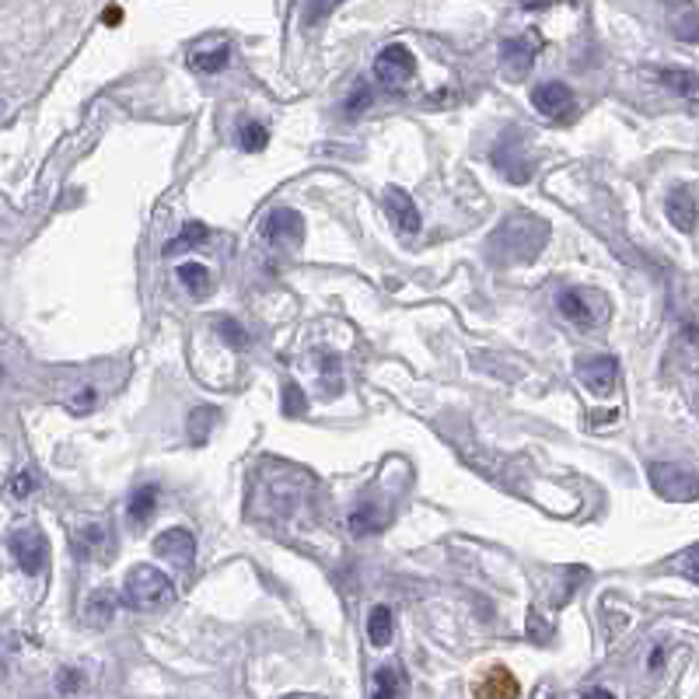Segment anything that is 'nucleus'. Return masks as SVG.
Here are the masks:
<instances>
[{"mask_svg": "<svg viewBox=\"0 0 699 699\" xmlns=\"http://www.w3.org/2000/svg\"><path fill=\"white\" fill-rule=\"evenodd\" d=\"M102 21H105V25H119V21H123V11H119V7H109Z\"/></svg>", "mask_w": 699, "mask_h": 699, "instance_id": "f704fd0d", "label": "nucleus"}, {"mask_svg": "<svg viewBox=\"0 0 699 699\" xmlns=\"http://www.w3.org/2000/svg\"><path fill=\"white\" fill-rule=\"evenodd\" d=\"M402 689H406V675H402L395 665H385V668H378V672H374L371 699H399Z\"/></svg>", "mask_w": 699, "mask_h": 699, "instance_id": "5701e85b", "label": "nucleus"}, {"mask_svg": "<svg viewBox=\"0 0 699 699\" xmlns=\"http://www.w3.org/2000/svg\"><path fill=\"white\" fill-rule=\"evenodd\" d=\"M371 102H374L371 88H357V91H353V95L347 98V105H343V112H347V116H357V112L371 109Z\"/></svg>", "mask_w": 699, "mask_h": 699, "instance_id": "c756f323", "label": "nucleus"}, {"mask_svg": "<svg viewBox=\"0 0 699 699\" xmlns=\"http://www.w3.org/2000/svg\"><path fill=\"white\" fill-rule=\"evenodd\" d=\"M651 483H654V490L668 500H696V490H699L693 472L679 469V465H654Z\"/></svg>", "mask_w": 699, "mask_h": 699, "instance_id": "423d86ee", "label": "nucleus"}, {"mask_svg": "<svg viewBox=\"0 0 699 699\" xmlns=\"http://www.w3.org/2000/svg\"><path fill=\"white\" fill-rule=\"evenodd\" d=\"M130 521L133 525H147V521L154 518V511H158V486L154 483H147V486H140L137 493L130 497Z\"/></svg>", "mask_w": 699, "mask_h": 699, "instance_id": "412c9836", "label": "nucleus"}, {"mask_svg": "<svg viewBox=\"0 0 699 699\" xmlns=\"http://www.w3.org/2000/svg\"><path fill=\"white\" fill-rule=\"evenodd\" d=\"M32 490H35V476H28V472L14 476V483H11V493H14V497L25 500V497H32Z\"/></svg>", "mask_w": 699, "mask_h": 699, "instance_id": "2f4dec72", "label": "nucleus"}, {"mask_svg": "<svg viewBox=\"0 0 699 699\" xmlns=\"http://www.w3.org/2000/svg\"><path fill=\"white\" fill-rule=\"evenodd\" d=\"M228 56V42H203V46H196L189 53V67L200 70V74H217V70L228 67Z\"/></svg>", "mask_w": 699, "mask_h": 699, "instance_id": "dca6fc26", "label": "nucleus"}, {"mask_svg": "<svg viewBox=\"0 0 699 699\" xmlns=\"http://www.w3.org/2000/svg\"><path fill=\"white\" fill-rule=\"evenodd\" d=\"M340 4H343V0H305L301 18H305V25H319V21H326Z\"/></svg>", "mask_w": 699, "mask_h": 699, "instance_id": "bb28decb", "label": "nucleus"}, {"mask_svg": "<svg viewBox=\"0 0 699 699\" xmlns=\"http://www.w3.org/2000/svg\"><path fill=\"white\" fill-rule=\"evenodd\" d=\"M668 221L675 224L679 231H693L696 224V200H693V189L689 186H679L672 196H668Z\"/></svg>", "mask_w": 699, "mask_h": 699, "instance_id": "f3484780", "label": "nucleus"}, {"mask_svg": "<svg viewBox=\"0 0 699 699\" xmlns=\"http://www.w3.org/2000/svg\"><path fill=\"white\" fill-rule=\"evenodd\" d=\"M0 378H4V367H0Z\"/></svg>", "mask_w": 699, "mask_h": 699, "instance_id": "e433bc0d", "label": "nucleus"}, {"mask_svg": "<svg viewBox=\"0 0 699 699\" xmlns=\"http://www.w3.org/2000/svg\"><path fill=\"white\" fill-rule=\"evenodd\" d=\"M675 35H679V39H686V42H693L696 35H699V18H696V7L693 4H689L686 11L675 18Z\"/></svg>", "mask_w": 699, "mask_h": 699, "instance_id": "c85d7f7f", "label": "nucleus"}, {"mask_svg": "<svg viewBox=\"0 0 699 699\" xmlns=\"http://www.w3.org/2000/svg\"><path fill=\"white\" fill-rule=\"evenodd\" d=\"M154 553L161 556V560L175 563V567H189L196 556V539L189 528H168V532H161L158 539H154Z\"/></svg>", "mask_w": 699, "mask_h": 699, "instance_id": "6e6552de", "label": "nucleus"}, {"mask_svg": "<svg viewBox=\"0 0 699 699\" xmlns=\"http://www.w3.org/2000/svg\"><path fill=\"white\" fill-rule=\"evenodd\" d=\"M238 144H242V151H249V154L266 151V144H270V130L259 123H245L242 130H238Z\"/></svg>", "mask_w": 699, "mask_h": 699, "instance_id": "393cba45", "label": "nucleus"}, {"mask_svg": "<svg viewBox=\"0 0 699 699\" xmlns=\"http://www.w3.org/2000/svg\"><path fill=\"white\" fill-rule=\"evenodd\" d=\"M535 63V46L528 39H504L500 42V67L511 81H521V77L532 70Z\"/></svg>", "mask_w": 699, "mask_h": 699, "instance_id": "f8f14e48", "label": "nucleus"}, {"mask_svg": "<svg viewBox=\"0 0 699 699\" xmlns=\"http://www.w3.org/2000/svg\"><path fill=\"white\" fill-rule=\"evenodd\" d=\"M532 105L542 112V116L563 119V116H570V112H574V91H570L567 84H560V81H546V84H539V88L532 91Z\"/></svg>", "mask_w": 699, "mask_h": 699, "instance_id": "1a4fd4ad", "label": "nucleus"}, {"mask_svg": "<svg viewBox=\"0 0 699 699\" xmlns=\"http://www.w3.org/2000/svg\"><path fill=\"white\" fill-rule=\"evenodd\" d=\"M263 235L270 242H284V245H298L305 238V217L298 210H287V207H277L270 217L263 221Z\"/></svg>", "mask_w": 699, "mask_h": 699, "instance_id": "9d476101", "label": "nucleus"}, {"mask_svg": "<svg viewBox=\"0 0 699 699\" xmlns=\"http://www.w3.org/2000/svg\"><path fill=\"white\" fill-rule=\"evenodd\" d=\"M74 686H77V675H74V672H63V679H60V689H63V693H74Z\"/></svg>", "mask_w": 699, "mask_h": 699, "instance_id": "72a5a7b5", "label": "nucleus"}, {"mask_svg": "<svg viewBox=\"0 0 699 699\" xmlns=\"http://www.w3.org/2000/svg\"><path fill=\"white\" fill-rule=\"evenodd\" d=\"M682 570H686V581H699L696 574V549H686V556H682Z\"/></svg>", "mask_w": 699, "mask_h": 699, "instance_id": "473e14b6", "label": "nucleus"}, {"mask_svg": "<svg viewBox=\"0 0 699 699\" xmlns=\"http://www.w3.org/2000/svg\"><path fill=\"white\" fill-rule=\"evenodd\" d=\"M385 210L402 235H416V231H420V210H416L413 196H409L406 189L388 186L385 189Z\"/></svg>", "mask_w": 699, "mask_h": 699, "instance_id": "9b49d317", "label": "nucleus"}, {"mask_svg": "<svg viewBox=\"0 0 699 699\" xmlns=\"http://www.w3.org/2000/svg\"><path fill=\"white\" fill-rule=\"evenodd\" d=\"M175 273H179V284L186 287L193 298H207L210 287H214V280H210V270L203 263H182Z\"/></svg>", "mask_w": 699, "mask_h": 699, "instance_id": "4be33fe9", "label": "nucleus"}, {"mask_svg": "<svg viewBox=\"0 0 699 699\" xmlns=\"http://www.w3.org/2000/svg\"><path fill=\"white\" fill-rule=\"evenodd\" d=\"M123 602L137 612H154L175 602V584L168 581V574H161L151 563H140L126 574L123 581Z\"/></svg>", "mask_w": 699, "mask_h": 699, "instance_id": "f257e3e1", "label": "nucleus"}, {"mask_svg": "<svg viewBox=\"0 0 699 699\" xmlns=\"http://www.w3.org/2000/svg\"><path fill=\"white\" fill-rule=\"evenodd\" d=\"M661 81H665L672 91H679V95H686V98L696 95V74H693V70H665V74H661Z\"/></svg>", "mask_w": 699, "mask_h": 699, "instance_id": "a878e982", "label": "nucleus"}, {"mask_svg": "<svg viewBox=\"0 0 699 699\" xmlns=\"http://www.w3.org/2000/svg\"><path fill=\"white\" fill-rule=\"evenodd\" d=\"M591 298L595 294L581 291V287H570V291H563L560 298H556V305H560V315L563 319H570L577 329H595V312H591Z\"/></svg>", "mask_w": 699, "mask_h": 699, "instance_id": "ddd939ff", "label": "nucleus"}, {"mask_svg": "<svg viewBox=\"0 0 699 699\" xmlns=\"http://www.w3.org/2000/svg\"><path fill=\"white\" fill-rule=\"evenodd\" d=\"M584 699H616V693H609V689L598 686V689H588V696H584Z\"/></svg>", "mask_w": 699, "mask_h": 699, "instance_id": "c9c22d12", "label": "nucleus"}, {"mask_svg": "<svg viewBox=\"0 0 699 699\" xmlns=\"http://www.w3.org/2000/svg\"><path fill=\"white\" fill-rule=\"evenodd\" d=\"M546 238H549L546 221L528 217V214H514V217H507V221L500 224V231L493 235V242L504 249V259H511V263H528V259H535L542 252Z\"/></svg>", "mask_w": 699, "mask_h": 699, "instance_id": "f03ea898", "label": "nucleus"}, {"mask_svg": "<svg viewBox=\"0 0 699 699\" xmlns=\"http://www.w3.org/2000/svg\"><path fill=\"white\" fill-rule=\"evenodd\" d=\"M112 532L102 525V521H84V528L74 532V546H77V556L91 560V556H109L112 549Z\"/></svg>", "mask_w": 699, "mask_h": 699, "instance_id": "4468645a", "label": "nucleus"}, {"mask_svg": "<svg viewBox=\"0 0 699 699\" xmlns=\"http://www.w3.org/2000/svg\"><path fill=\"white\" fill-rule=\"evenodd\" d=\"M395 637V616L388 605H374L371 616H367V640L374 647H388Z\"/></svg>", "mask_w": 699, "mask_h": 699, "instance_id": "a211bd4d", "label": "nucleus"}, {"mask_svg": "<svg viewBox=\"0 0 699 699\" xmlns=\"http://www.w3.org/2000/svg\"><path fill=\"white\" fill-rule=\"evenodd\" d=\"M284 409H287V416H298V413H305V409H308V402H305V395H301L298 385L284 388Z\"/></svg>", "mask_w": 699, "mask_h": 699, "instance_id": "7c9ffc66", "label": "nucleus"}, {"mask_svg": "<svg viewBox=\"0 0 699 699\" xmlns=\"http://www.w3.org/2000/svg\"><path fill=\"white\" fill-rule=\"evenodd\" d=\"M11 553H14L18 567L25 570L28 577H35V574H42V570H46L49 546H46V539H42L39 528H18V532L11 535Z\"/></svg>", "mask_w": 699, "mask_h": 699, "instance_id": "39448f33", "label": "nucleus"}, {"mask_svg": "<svg viewBox=\"0 0 699 699\" xmlns=\"http://www.w3.org/2000/svg\"><path fill=\"white\" fill-rule=\"evenodd\" d=\"M413 74H416L413 53H409L406 46H399V42H392V46H385L374 56V77H378L381 88H388V91L406 88V84L413 81Z\"/></svg>", "mask_w": 699, "mask_h": 699, "instance_id": "7ed1b4c3", "label": "nucleus"}, {"mask_svg": "<svg viewBox=\"0 0 699 699\" xmlns=\"http://www.w3.org/2000/svg\"><path fill=\"white\" fill-rule=\"evenodd\" d=\"M577 378L584 381V388H591L595 395H609L619 381V360L602 353V357H591L577 367Z\"/></svg>", "mask_w": 699, "mask_h": 699, "instance_id": "0eeeda50", "label": "nucleus"}, {"mask_svg": "<svg viewBox=\"0 0 699 699\" xmlns=\"http://www.w3.org/2000/svg\"><path fill=\"white\" fill-rule=\"evenodd\" d=\"M521 686L507 668H490L486 679L476 686V699H518Z\"/></svg>", "mask_w": 699, "mask_h": 699, "instance_id": "2eb2a0df", "label": "nucleus"}, {"mask_svg": "<svg viewBox=\"0 0 699 699\" xmlns=\"http://www.w3.org/2000/svg\"><path fill=\"white\" fill-rule=\"evenodd\" d=\"M217 336H221L224 343H231V347H245V343H249V333H245L235 319H217Z\"/></svg>", "mask_w": 699, "mask_h": 699, "instance_id": "cd10ccee", "label": "nucleus"}, {"mask_svg": "<svg viewBox=\"0 0 699 699\" xmlns=\"http://www.w3.org/2000/svg\"><path fill=\"white\" fill-rule=\"evenodd\" d=\"M207 238H210V228L207 224H200V221H189L186 228H182V235L175 238L172 245H168V256H175V252H182V249H193V245H207Z\"/></svg>", "mask_w": 699, "mask_h": 699, "instance_id": "b1692460", "label": "nucleus"}, {"mask_svg": "<svg viewBox=\"0 0 699 699\" xmlns=\"http://www.w3.org/2000/svg\"><path fill=\"white\" fill-rule=\"evenodd\" d=\"M112 616H116V595L112 591H95V595L88 598V605H84V623L88 626H109Z\"/></svg>", "mask_w": 699, "mask_h": 699, "instance_id": "aec40b11", "label": "nucleus"}, {"mask_svg": "<svg viewBox=\"0 0 699 699\" xmlns=\"http://www.w3.org/2000/svg\"><path fill=\"white\" fill-rule=\"evenodd\" d=\"M493 165H497V172L504 175V179H511L514 186L528 182L535 172L532 158H528V151H525V140H521L518 133H511V137L493 147Z\"/></svg>", "mask_w": 699, "mask_h": 699, "instance_id": "20e7f679", "label": "nucleus"}, {"mask_svg": "<svg viewBox=\"0 0 699 699\" xmlns=\"http://www.w3.org/2000/svg\"><path fill=\"white\" fill-rule=\"evenodd\" d=\"M385 511H378L374 504H367V507H357V511L347 518V528H350V535L353 539H364V535H374V532H381L385 528Z\"/></svg>", "mask_w": 699, "mask_h": 699, "instance_id": "6ab92c4d", "label": "nucleus"}]
</instances>
